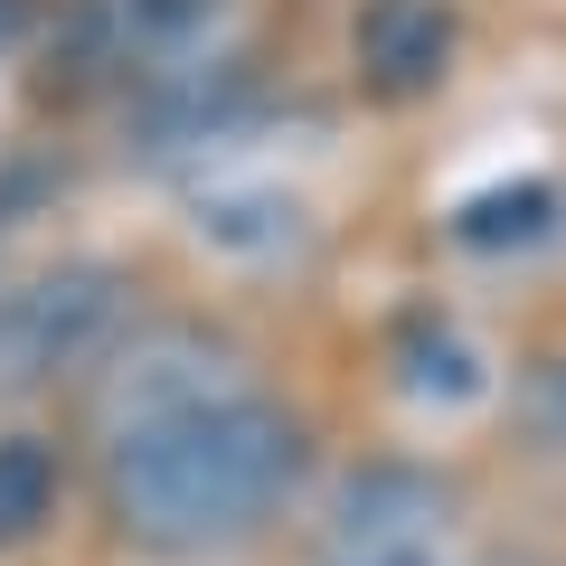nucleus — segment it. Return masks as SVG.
Masks as SVG:
<instances>
[{"label": "nucleus", "instance_id": "obj_4", "mask_svg": "<svg viewBox=\"0 0 566 566\" xmlns=\"http://www.w3.org/2000/svg\"><path fill=\"white\" fill-rule=\"evenodd\" d=\"M434 510H444V491L424 482V472H368L340 501V538L359 547V557H406V547L434 528Z\"/></svg>", "mask_w": 566, "mask_h": 566}, {"label": "nucleus", "instance_id": "obj_2", "mask_svg": "<svg viewBox=\"0 0 566 566\" xmlns=\"http://www.w3.org/2000/svg\"><path fill=\"white\" fill-rule=\"evenodd\" d=\"M208 29H218V0H85L66 39H76L85 66L151 76V66H180Z\"/></svg>", "mask_w": 566, "mask_h": 566}, {"label": "nucleus", "instance_id": "obj_5", "mask_svg": "<svg viewBox=\"0 0 566 566\" xmlns=\"http://www.w3.org/2000/svg\"><path fill=\"white\" fill-rule=\"evenodd\" d=\"M48 510H57V453L39 434H0V547L39 538Z\"/></svg>", "mask_w": 566, "mask_h": 566}, {"label": "nucleus", "instance_id": "obj_3", "mask_svg": "<svg viewBox=\"0 0 566 566\" xmlns=\"http://www.w3.org/2000/svg\"><path fill=\"white\" fill-rule=\"evenodd\" d=\"M359 57H368V85L378 95H424L453 57V20L434 0H378L359 20Z\"/></svg>", "mask_w": 566, "mask_h": 566}, {"label": "nucleus", "instance_id": "obj_1", "mask_svg": "<svg viewBox=\"0 0 566 566\" xmlns=\"http://www.w3.org/2000/svg\"><path fill=\"white\" fill-rule=\"evenodd\" d=\"M303 472V424L245 387H189V397L133 406L114 434V520L142 547H227L264 520Z\"/></svg>", "mask_w": 566, "mask_h": 566}, {"label": "nucleus", "instance_id": "obj_6", "mask_svg": "<svg viewBox=\"0 0 566 566\" xmlns=\"http://www.w3.org/2000/svg\"><path fill=\"white\" fill-rule=\"evenodd\" d=\"M547 189L538 180H520V189H491V199H463V218H453V237L463 245H528L547 227Z\"/></svg>", "mask_w": 566, "mask_h": 566}, {"label": "nucleus", "instance_id": "obj_8", "mask_svg": "<svg viewBox=\"0 0 566 566\" xmlns=\"http://www.w3.org/2000/svg\"><path fill=\"white\" fill-rule=\"evenodd\" d=\"M520 416H528V434H538V444H557V453H566V359H538V368H528Z\"/></svg>", "mask_w": 566, "mask_h": 566}, {"label": "nucleus", "instance_id": "obj_9", "mask_svg": "<svg viewBox=\"0 0 566 566\" xmlns=\"http://www.w3.org/2000/svg\"><path fill=\"white\" fill-rule=\"evenodd\" d=\"M349 566H424V557H416V547H406V557H349Z\"/></svg>", "mask_w": 566, "mask_h": 566}, {"label": "nucleus", "instance_id": "obj_7", "mask_svg": "<svg viewBox=\"0 0 566 566\" xmlns=\"http://www.w3.org/2000/svg\"><path fill=\"white\" fill-rule=\"evenodd\" d=\"M406 387H416V397H472V387H482V368H472V349L453 340V331H406Z\"/></svg>", "mask_w": 566, "mask_h": 566}]
</instances>
